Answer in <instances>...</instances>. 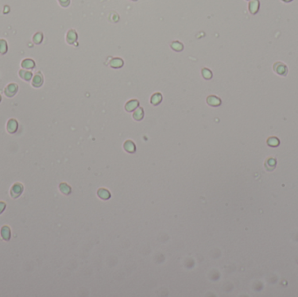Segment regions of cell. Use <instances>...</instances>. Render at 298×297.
I'll return each instance as SVG.
<instances>
[{"label":"cell","mask_w":298,"mask_h":297,"mask_svg":"<svg viewBox=\"0 0 298 297\" xmlns=\"http://www.w3.org/2000/svg\"><path fill=\"white\" fill-rule=\"evenodd\" d=\"M23 191H24V186L22 184H14L11 189V196L13 199H17L22 195Z\"/></svg>","instance_id":"cell-2"},{"label":"cell","mask_w":298,"mask_h":297,"mask_svg":"<svg viewBox=\"0 0 298 297\" xmlns=\"http://www.w3.org/2000/svg\"><path fill=\"white\" fill-rule=\"evenodd\" d=\"M17 91V86L16 84H10L6 88L5 93H6V96H8V97H12L13 95L16 94Z\"/></svg>","instance_id":"cell-5"},{"label":"cell","mask_w":298,"mask_h":297,"mask_svg":"<svg viewBox=\"0 0 298 297\" xmlns=\"http://www.w3.org/2000/svg\"><path fill=\"white\" fill-rule=\"evenodd\" d=\"M282 2H284V3H290L291 1H293V0H282Z\"/></svg>","instance_id":"cell-20"},{"label":"cell","mask_w":298,"mask_h":297,"mask_svg":"<svg viewBox=\"0 0 298 297\" xmlns=\"http://www.w3.org/2000/svg\"><path fill=\"white\" fill-rule=\"evenodd\" d=\"M202 76L206 79H210L212 78V72L211 71L208 69H202Z\"/></svg>","instance_id":"cell-18"},{"label":"cell","mask_w":298,"mask_h":297,"mask_svg":"<svg viewBox=\"0 0 298 297\" xmlns=\"http://www.w3.org/2000/svg\"><path fill=\"white\" fill-rule=\"evenodd\" d=\"M19 75L21 76L22 77V79H24V80H29L31 78H32V73L30 72V71H21L20 72H19Z\"/></svg>","instance_id":"cell-16"},{"label":"cell","mask_w":298,"mask_h":297,"mask_svg":"<svg viewBox=\"0 0 298 297\" xmlns=\"http://www.w3.org/2000/svg\"><path fill=\"white\" fill-rule=\"evenodd\" d=\"M0 233H1V236H2V238H3V240H4V241H8L11 239V229H10V227H8V226H4V227H2L1 231H0Z\"/></svg>","instance_id":"cell-4"},{"label":"cell","mask_w":298,"mask_h":297,"mask_svg":"<svg viewBox=\"0 0 298 297\" xmlns=\"http://www.w3.org/2000/svg\"><path fill=\"white\" fill-rule=\"evenodd\" d=\"M248 1H250V0H248Z\"/></svg>","instance_id":"cell-23"},{"label":"cell","mask_w":298,"mask_h":297,"mask_svg":"<svg viewBox=\"0 0 298 297\" xmlns=\"http://www.w3.org/2000/svg\"><path fill=\"white\" fill-rule=\"evenodd\" d=\"M0 100H1V97H0Z\"/></svg>","instance_id":"cell-21"},{"label":"cell","mask_w":298,"mask_h":297,"mask_svg":"<svg viewBox=\"0 0 298 297\" xmlns=\"http://www.w3.org/2000/svg\"><path fill=\"white\" fill-rule=\"evenodd\" d=\"M260 8V1L259 0H250L249 4V11L251 14H256Z\"/></svg>","instance_id":"cell-3"},{"label":"cell","mask_w":298,"mask_h":297,"mask_svg":"<svg viewBox=\"0 0 298 297\" xmlns=\"http://www.w3.org/2000/svg\"><path fill=\"white\" fill-rule=\"evenodd\" d=\"M110 65L114 68H119L123 65V61L119 59V58H116L114 60H112V62L110 63Z\"/></svg>","instance_id":"cell-9"},{"label":"cell","mask_w":298,"mask_h":297,"mask_svg":"<svg viewBox=\"0 0 298 297\" xmlns=\"http://www.w3.org/2000/svg\"><path fill=\"white\" fill-rule=\"evenodd\" d=\"M138 105H139V102L137 100H131L126 105V110L128 112H131V111L134 110L138 106Z\"/></svg>","instance_id":"cell-8"},{"label":"cell","mask_w":298,"mask_h":297,"mask_svg":"<svg viewBox=\"0 0 298 297\" xmlns=\"http://www.w3.org/2000/svg\"><path fill=\"white\" fill-rule=\"evenodd\" d=\"M273 70L277 74L282 76V77L287 76L288 72V66L282 62H276L273 65Z\"/></svg>","instance_id":"cell-1"},{"label":"cell","mask_w":298,"mask_h":297,"mask_svg":"<svg viewBox=\"0 0 298 297\" xmlns=\"http://www.w3.org/2000/svg\"><path fill=\"white\" fill-rule=\"evenodd\" d=\"M171 47H172L173 50L176 51V52H180V51L183 49V45H182V44L180 43V42L174 41V42H173L172 44H171Z\"/></svg>","instance_id":"cell-14"},{"label":"cell","mask_w":298,"mask_h":297,"mask_svg":"<svg viewBox=\"0 0 298 297\" xmlns=\"http://www.w3.org/2000/svg\"><path fill=\"white\" fill-rule=\"evenodd\" d=\"M17 129V122L16 119H10L7 124V130L10 133H14Z\"/></svg>","instance_id":"cell-6"},{"label":"cell","mask_w":298,"mask_h":297,"mask_svg":"<svg viewBox=\"0 0 298 297\" xmlns=\"http://www.w3.org/2000/svg\"><path fill=\"white\" fill-rule=\"evenodd\" d=\"M207 103H208L210 106H218V105H220V104H221V100H220V98H218L215 97V96H209V97L207 98Z\"/></svg>","instance_id":"cell-7"},{"label":"cell","mask_w":298,"mask_h":297,"mask_svg":"<svg viewBox=\"0 0 298 297\" xmlns=\"http://www.w3.org/2000/svg\"><path fill=\"white\" fill-rule=\"evenodd\" d=\"M124 147H125V149L126 150V151L130 152H133L135 150V146H134V144L130 141H126V142L125 145H124Z\"/></svg>","instance_id":"cell-12"},{"label":"cell","mask_w":298,"mask_h":297,"mask_svg":"<svg viewBox=\"0 0 298 297\" xmlns=\"http://www.w3.org/2000/svg\"><path fill=\"white\" fill-rule=\"evenodd\" d=\"M42 83H43L42 76L38 75H38H36L35 77H34V79H33V87H40V86L42 85Z\"/></svg>","instance_id":"cell-11"},{"label":"cell","mask_w":298,"mask_h":297,"mask_svg":"<svg viewBox=\"0 0 298 297\" xmlns=\"http://www.w3.org/2000/svg\"><path fill=\"white\" fill-rule=\"evenodd\" d=\"M22 66L24 68H26V69H33V67L35 66V64H34L33 60H25L22 62Z\"/></svg>","instance_id":"cell-10"},{"label":"cell","mask_w":298,"mask_h":297,"mask_svg":"<svg viewBox=\"0 0 298 297\" xmlns=\"http://www.w3.org/2000/svg\"><path fill=\"white\" fill-rule=\"evenodd\" d=\"M134 1H136V0H134Z\"/></svg>","instance_id":"cell-22"},{"label":"cell","mask_w":298,"mask_h":297,"mask_svg":"<svg viewBox=\"0 0 298 297\" xmlns=\"http://www.w3.org/2000/svg\"><path fill=\"white\" fill-rule=\"evenodd\" d=\"M6 207V204L4 201H0V214L5 211Z\"/></svg>","instance_id":"cell-19"},{"label":"cell","mask_w":298,"mask_h":297,"mask_svg":"<svg viewBox=\"0 0 298 297\" xmlns=\"http://www.w3.org/2000/svg\"><path fill=\"white\" fill-rule=\"evenodd\" d=\"M60 191H61L63 194H65V195H68V194H70V192H71L70 187H68L66 184L65 183L60 184Z\"/></svg>","instance_id":"cell-15"},{"label":"cell","mask_w":298,"mask_h":297,"mask_svg":"<svg viewBox=\"0 0 298 297\" xmlns=\"http://www.w3.org/2000/svg\"><path fill=\"white\" fill-rule=\"evenodd\" d=\"M134 118L137 120H140L143 118V110L141 108H139L134 114Z\"/></svg>","instance_id":"cell-17"},{"label":"cell","mask_w":298,"mask_h":297,"mask_svg":"<svg viewBox=\"0 0 298 297\" xmlns=\"http://www.w3.org/2000/svg\"><path fill=\"white\" fill-rule=\"evenodd\" d=\"M162 99V97L160 93H155L154 95H153L152 98H151V102L153 105H158L159 103L161 101Z\"/></svg>","instance_id":"cell-13"}]
</instances>
